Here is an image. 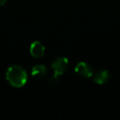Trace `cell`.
Listing matches in <instances>:
<instances>
[{
    "label": "cell",
    "mask_w": 120,
    "mask_h": 120,
    "mask_svg": "<svg viewBox=\"0 0 120 120\" xmlns=\"http://www.w3.org/2000/svg\"><path fill=\"white\" fill-rule=\"evenodd\" d=\"M54 74L57 76L63 75L68 68V60L64 57L58 58L53 62L51 65Z\"/></svg>",
    "instance_id": "2"
},
{
    "label": "cell",
    "mask_w": 120,
    "mask_h": 120,
    "mask_svg": "<svg viewBox=\"0 0 120 120\" xmlns=\"http://www.w3.org/2000/svg\"><path fill=\"white\" fill-rule=\"evenodd\" d=\"M47 69L44 65H35V67H33L32 68L31 74L34 77L37 79L43 78L44 77H45L47 74Z\"/></svg>",
    "instance_id": "6"
},
{
    "label": "cell",
    "mask_w": 120,
    "mask_h": 120,
    "mask_svg": "<svg viewBox=\"0 0 120 120\" xmlns=\"http://www.w3.org/2000/svg\"><path fill=\"white\" fill-rule=\"evenodd\" d=\"M58 76L57 75H53L52 77H50V78L49 79V85L50 86H55L57 85V84L58 83Z\"/></svg>",
    "instance_id": "7"
},
{
    "label": "cell",
    "mask_w": 120,
    "mask_h": 120,
    "mask_svg": "<svg viewBox=\"0 0 120 120\" xmlns=\"http://www.w3.org/2000/svg\"><path fill=\"white\" fill-rule=\"evenodd\" d=\"M30 54L34 57V58H41L45 54V47L40 42L35 41L31 44L30 48Z\"/></svg>",
    "instance_id": "4"
},
{
    "label": "cell",
    "mask_w": 120,
    "mask_h": 120,
    "mask_svg": "<svg viewBox=\"0 0 120 120\" xmlns=\"http://www.w3.org/2000/svg\"><path fill=\"white\" fill-rule=\"evenodd\" d=\"M109 79V73L108 71L106 70H102L98 72L94 77V81L95 83L99 84V85H102V84L107 82Z\"/></svg>",
    "instance_id": "5"
},
{
    "label": "cell",
    "mask_w": 120,
    "mask_h": 120,
    "mask_svg": "<svg viewBox=\"0 0 120 120\" xmlns=\"http://www.w3.org/2000/svg\"><path fill=\"white\" fill-rule=\"evenodd\" d=\"M75 72L80 77H84V78H89L93 74V70H92L91 67L89 64L83 62L77 64L75 68Z\"/></svg>",
    "instance_id": "3"
},
{
    "label": "cell",
    "mask_w": 120,
    "mask_h": 120,
    "mask_svg": "<svg viewBox=\"0 0 120 120\" xmlns=\"http://www.w3.org/2000/svg\"><path fill=\"white\" fill-rule=\"evenodd\" d=\"M6 1H7V0H0V7L4 6V4H6Z\"/></svg>",
    "instance_id": "8"
},
{
    "label": "cell",
    "mask_w": 120,
    "mask_h": 120,
    "mask_svg": "<svg viewBox=\"0 0 120 120\" xmlns=\"http://www.w3.org/2000/svg\"><path fill=\"white\" fill-rule=\"evenodd\" d=\"M6 78L8 82L14 87H22L27 82V74L22 67L13 65L7 71Z\"/></svg>",
    "instance_id": "1"
}]
</instances>
